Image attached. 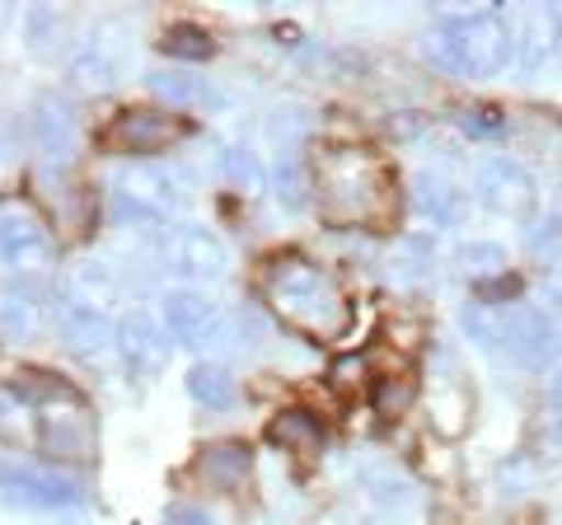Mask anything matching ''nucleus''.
Wrapping results in <instances>:
<instances>
[{
	"label": "nucleus",
	"instance_id": "c756f323",
	"mask_svg": "<svg viewBox=\"0 0 562 525\" xmlns=\"http://www.w3.org/2000/svg\"><path fill=\"white\" fill-rule=\"evenodd\" d=\"M543 295H549L553 305H562V268H553L549 277H543Z\"/></svg>",
	"mask_w": 562,
	"mask_h": 525
},
{
	"label": "nucleus",
	"instance_id": "4468645a",
	"mask_svg": "<svg viewBox=\"0 0 562 525\" xmlns=\"http://www.w3.org/2000/svg\"><path fill=\"white\" fill-rule=\"evenodd\" d=\"M29 132H33V146H38L43 160L52 165H66L76 155V142H80V127H76V109L57 94H43L33 103L29 113Z\"/></svg>",
	"mask_w": 562,
	"mask_h": 525
},
{
	"label": "nucleus",
	"instance_id": "9d476101",
	"mask_svg": "<svg viewBox=\"0 0 562 525\" xmlns=\"http://www.w3.org/2000/svg\"><path fill=\"white\" fill-rule=\"evenodd\" d=\"M473 192H479V202L487 206V212H497L506 221H525L539 206V188L530 179V169L516 165V160H487L479 169Z\"/></svg>",
	"mask_w": 562,
	"mask_h": 525
},
{
	"label": "nucleus",
	"instance_id": "ddd939ff",
	"mask_svg": "<svg viewBox=\"0 0 562 525\" xmlns=\"http://www.w3.org/2000/svg\"><path fill=\"white\" fill-rule=\"evenodd\" d=\"M117 347L136 376H160L169 361V334L150 310H127V320L117 324Z\"/></svg>",
	"mask_w": 562,
	"mask_h": 525
},
{
	"label": "nucleus",
	"instance_id": "f257e3e1",
	"mask_svg": "<svg viewBox=\"0 0 562 525\" xmlns=\"http://www.w3.org/2000/svg\"><path fill=\"white\" fill-rule=\"evenodd\" d=\"M268 305L281 324L301 328L305 338H342L351 328V305L342 287L324 268H314L301 254H281L268 262Z\"/></svg>",
	"mask_w": 562,
	"mask_h": 525
},
{
	"label": "nucleus",
	"instance_id": "393cba45",
	"mask_svg": "<svg viewBox=\"0 0 562 525\" xmlns=\"http://www.w3.org/2000/svg\"><path fill=\"white\" fill-rule=\"evenodd\" d=\"M417 399V380L403 371V376H380L375 380V390H371V404L380 417H398V413H408V404Z\"/></svg>",
	"mask_w": 562,
	"mask_h": 525
},
{
	"label": "nucleus",
	"instance_id": "1a4fd4ad",
	"mask_svg": "<svg viewBox=\"0 0 562 525\" xmlns=\"http://www.w3.org/2000/svg\"><path fill=\"white\" fill-rule=\"evenodd\" d=\"M122 66H127V29L109 20L90 33V43H85L76 57H70V80L90 94H103L122 80Z\"/></svg>",
	"mask_w": 562,
	"mask_h": 525
},
{
	"label": "nucleus",
	"instance_id": "6e6552de",
	"mask_svg": "<svg viewBox=\"0 0 562 525\" xmlns=\"http://www.w3.org/2000/svg\"><path fill=\"white\" fill-rule=\"evenodd\" d=\"M0 262L14 272H43L52 262V235L29 202H0Z\"/></svg>",
	"mask_w": 562,
	"mask_h": 525
},
{
	"label": "nucleus",
	"instance_id": "0eeeda50",
	"mask_svg": "<svg viewBox=\"0 0 562 525\" xmlns=\"http://www.w3.org/2000/svg\"><path fill=\"white\" fill-rule=\"evenodd\" d=\"M188 132L183 118L160 113V109H122L109 127H103V150L113 155H155V150H169L179 136Z\"/></svg>",
	"mask_w": 562,
	"mask_h": 525
},
{
	"label": "nucleus",
	"instance_id": "20e7f679",
	"mask_svg": "<svg viewBox=\"0 0 562 525\" xmlns=\"http://www.w3.org/2000/svg\"><path fill=\"white\" fill-rule=\"evenodd\" d=\"M113 202H117L122 221L165 225V221H173L183 212V183L173 179L169 169H160V165H132V169L117 174Z\"/></svg>",
	"mask_w": 562,
	"mask_h": 525
},
{
	"label": "nucleus",
	"instance_id": "6ab92c4d",
	"mask_svg": "<svg viewBox=\"0 0 562 525\" xmlns=\"http://www.w3.org/2000/svg\"><path fill=\"white\" fill-rule=\"evenodd\" d=\"M413 202H417V212L431 216L436 225H454L464 216V192L446 179H431V174H422L413 183Z\"/></svg>",
	"mask_w": 562,
	"mask_h": 525
},
{
	"label": "nucleus",
	"instance_id": "7ed1b4c3",
	"mask_svg": "<svg viewBox=\"0 0 562 525\" xmlns=\"http://www.w3.org/2000/svg\"><path fill=\"white\" fill-rule=\"evenodd\" d=\"M422 52H427L441 71H454L464 80H492L512 62V29H506L497 10L460 14V20L436 24L427 38H422Z\"/></svg>",
	"mask_w": 562,
	"mask_h": 525
},
{
	"label": "nucleus",
	"instance_id": "bb28decb",
	"mask_svg": "<svg viewBox=\"0 0 562 525\" xmlns=\"http://www.w3.org/2000/svg\"><path fill=\"white\" fill-rule=\"evenodd\" d=\"M146 80H150V90L160 94V99H169V103H202V99H211V90H206V85H198L192 76H173V71H150Z\"/></svg>",
	"mask_w": 562,
	"mask_h": 525
},
{
	"label": "nucleus",
	"instance_id": "b1692460",
	"mask_svg": "<svg viewBox=\"0 0 562 525\" xmlns=\"http://www.w3.org/2000/svg\"><path fill=\"white\" fill-rule=\"evenodd\" d=\"M160 47L169 52V57H179V62H206L211 52H216V38H211L202 24H169Z\"/></svg>",
	"mask_w": 562,
	"mask_h": 525
},
{
	"label": "nucleus",
	"instance_id": "9b49d317",
	"mask_svg": "<svg viewBox=\"0 0 562 525\" xmlns=\"http://www.w3.org/2000/svg\"><path fill=\"white\" fill-rule=\"evenodd\" d=\"M160 305H165L160 310V324H165V334L173 343L206 347V343L221 338L225 314H221V305L211 301V295H202V291H169Z\"/></svg>",
	"mask_w": 562,
	"mask_h": 525
},
{
	"label": "nucleus",
	"instance_id": "5701e85b",
	"mask_svg": "<svg viewBox=\"0 0 562 525\" xmlns=\"http://www.w3.org/2000/svg\"><path fill=\"white\" fill-rule=\"evenodd\" d=\"M460 268L473 287H487L492 277H506V249L502 244H483V239H473L460 249Z\"/></svg>",
	"mask_w": 562,
	"mask_h": 525
},
{
	"label": "nucleus",
	"instance_id": "c85d7f7f",
	"mask_svg": "<svg viewBox=\"0 0 562 525\" xmlns=\"http://www.w3.org/2000/svg\"><path fill=\"white\" fill-rule=\"evenodd\" d=\"M464 132H473V136H497V132H506V113L502 109H492V103H473V109H464Z\"/></svg>",
	"mask_w": 562,
	"mask_h": 525
},
{
	"label": "nucleus",
	"instance_id": "cd10ccee",
	"mask_svg": "<svg viewBox=\"0 0 562 525\" xmlns=\"http://www.w3.org/2000/svg\"><path fill=\"white\" fill-rule=\"evenodd\" d=\"M225 174H231L235 188H244V198H258V192H262V165L254 160L249 150H231V155H225Z\"/></svg>",
	"mask_w": 562,
	"mask_h": 525
},
{
	"label": "nucleus",
	"instance_id": "4be33fe9",
	"mask_svg": "<svg viewBox=\"0 0 562 525\" xmlns=\"http://www.w3.org/2000/svg\"><path fill=\"white\" fill-rule=\"evenodd\" d=\"M188 394L198 399L202 409L225 413V409L235 404V380H231V371H225V366L202 361V366H192V371H188Z\"/></svg>",
	"mask_w": 562,
	"mask_h": 525
},
{
	"label": "nucleus",
	"instance_id": "423d86ee",
	"mask_svg": "<svg viewBox=\"0 0 562 525\" xmlns=\"http://www.w3.org/2000/svg\"><path fill=\"white\" fill-rule=\"evenodd\" d=\"M0 502L24 512H66L80 502V483L43 465H0Z\"/></svg>",
	"mask_w": 562,
	"mask_h": 525
},
{
	"label": "nucleus",
	"instance_id": "2f4dec72",
	"mask_svg": "<svg viewBox=\"0 0 562 525\" xmlns=\"http://www.w3.org/2000/svg\"><path fill=\"white\" fill-rule=\"evenodd\" d=\"M553 399H558V404H562V371L553 376Z\"/></svg>",
	"mask_w": 562,
	"mask_h": 525
},
{
	"label": "nucleus",
	"instance_id": "a878e982",
	"mask_svg": "<svg viewBox=\"0 0 562 525\" xmlns=\"http://www.w3.org/2000/svg\"><path fill=\"white\" fill-rule=\"evenodd\" d=\"M305 192H310V183H305V169H301V150H281L277 155V198L286 202L291 212H301Z\"/></svg>",
	"mask_w": 562,
	"mask_h": 525
},
{
	"label": "nucleus",
	"instance_id": "f3484780",
	"mask_svg": "<svg viewBox=\"0 0 562 525\" xmlns=\"http://www.w3.org/2000/svg\"><path fill=\"white\" fill-rule=\"evenodd\" d=\"M70 295H76V305H90V310L109 314V305L122 295V282H117V272L109 268V262L85 258V262L70 268Z\"/></svg>",
	"mask_w": 562,
	"mask_h": 525
},
{
	"label": "nucleus",
	"instance_id": "dca6fc26",
	"mask_svg": "<svg viewBox=\"0 0 562 525\" xmlns=\"http://www.w3.org/2000/svg\"><path fill=\"white\" fill-rule=\"evenodd\" d=\"M61 338H66V347L76 357H85V361H99V357H109L113 353V343H117V328H113V320L103 310H90V305H76L70 301L66 310H61Z\"/></svg>",
	"mask_w": 562,
	"mask_h": 525
},
{
	"label": "nucleus",
	"instance_id": "f03ea898",
	"mask_svg": "<svg viewBox=\"0 0 562 525\" xmlns=\"http://www.w3.org/2000/svg\"><path fill=\"white\" fill-rule=\"evenodd\" d=\"M319 206L338 225H384L394 216V179L371 150H328L314 169Z\"/></svg>",
	"mask_w": 562,
	"mask_h": 525
},
{
	"label": "nucleus",
	"instance_id": "2eb2a0df",
	"mask_svg": "<svg viewBox=\"0 0 562 525\" xmlns=\"http://www.w3.org/2000/svg\"><path fill=\"white\" fill-rule=\"evenodd\" d=\"M558 38H562V20L553 5H525L520 20H516V33H512V57L525 76H535L543 62L558 52Z\"/></svg>",
	"mask_w": 562,
	"mask_h": 525
},
{
	"label": "nucleus",
	"instance_id": "412c9836",
	"mask_svg": "<svg viewBox=\"0 0 562 525\" xmlns=\"http://www.w3.org/2000/svg\"><path fill=\"white\" fill-rule=\"evenodd\" d=\"M272 442L291 455H319L324 427H319V417H310L305 409H286V413H277V423H272Z\"/></svg>",
	"mask_w": 562,
	"mask_h": 525
},
{
	"label": "nucleus",
	"instance_id": "f8f14e48",
	"mask_svg": "<svg viewBox=\"0 0 562 525\" xmlns=\"http://www.w3.org/2000/svg\"><path fill=\"white\" fill-rule=\"evenodd\" d=\"M165 262H169V272L216 282V277H225L231 254H225V244L211 231H202V225H173V231L165 235Z\"/></svg>",
	"mask_w": 562,
	"mask_h": 525
},
{
	"label": "nucleus",
	"instance_id": "aec40b11",
	"mask_svg": "<svg viewBox=\"0 0 562 525\" xmlns=\"http://www.w3.org/2000/svg\"><path fill=\"white\" fill-rule=\"evenodd\" d=\"M249 465H254V450L244 446V442H221V446H211L202 450V479L206 483H216V488H235L244 483V474H249Z\"/></svg>",
	"mask_w": 562,
	"mask_h": 525
},
{
	"label": "nucleus",
	"instance_id": "39448f33",
	"mask_svg": "<svg viewBox=\"0 0 562 525\" xmlns=\"http://www.w3.org/2000/svg\"><path fill=\"white\" fill-rule=\"evenodd\" d=\"M497 347L512 361L530 366V371H539V366H549L558 353H562V328L549 320L543 310H502L497 305Z\"/></svg>",
	"mask_w": 562,
	"mask_h": 525
},
{
	"label": "nucleus",
	"instance_id": "7c9ffc66",
	"mask_svg": "<svg viewBox=\"0 0 562 525\" xmlns=\"http://www.w3.org/2000/svg\"><path fill=\"white\" fill-rule=\"evenodd\" d=\"M169 525H216V521H211L206 512H192V506H188V512H173Z\"/></svg>",
	"mask_w": 562,
	"mask_h": 525
},
{
	"label": "nucleus",
	"instance_id": "a211bd4d",
	"mask_svg": "<svg viewBox=\"0 0 562 525\" xmlns=\"http://www.w3.org/2000/svg\"><path fill=\"white\" fill-rule=\"evenodd\" d=\"M38 324H43L38 291H29V287H5L0 291V328H5V338L29 343L33 334H38Z\"/></svg>",
	"mask_w": 562,
	"mask_h": 525
}]
</instances>
